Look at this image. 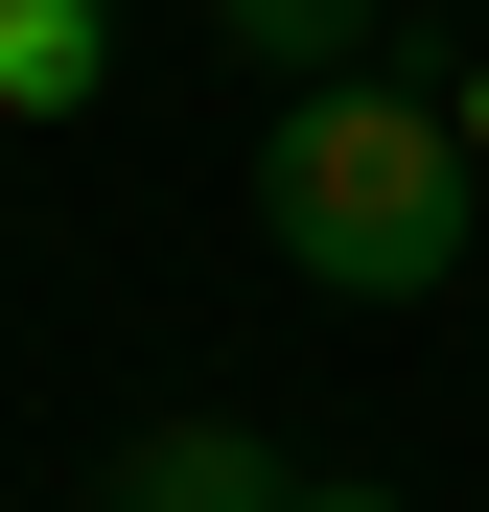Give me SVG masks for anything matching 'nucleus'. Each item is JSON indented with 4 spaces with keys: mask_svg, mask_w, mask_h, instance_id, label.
Here are the masks:
<instances>
[{
    "mask_svg": "<svg viewBox=\"0 0 489 512\" xmlns=\"http://www.w3.org/2000/svg\"><path fill=\"white\" fill-rule=\"evenodd\" d=\"M303 466L257 443V419H140V443L94 466V512H280Z\"/></svg>",
    "mask_w": 489,
    "mask_h": 512,
    "instance_id": "obj_2",
    "label": "nucleus"
},
{
    "mask_svg": "<svg viewBox=\"0 0 489 512\" xmlns=\"http://www.w3.org/2000/svg\"><path fill=\"white\" fill-rule=\"evenodd\" d=\"M117 70V0H0V117H94Z\"/></svg>",
    "mask_w": 489,
    "mask_h": 512,
    "instance_id": "obj_3",
    "label": "nucleus"
},
{
    "mask_svg": "<svg viewBox=\"0 0 489 512\" xmlns=\"http://www.w3.org/2000/svg\"><path fill=\"white\" fill-rule=\"evenodd\" d=\"M280 512H420V489H373V466H303V489H280Z\"/></svg>",
    "mask_w": 489,
    "mask_h": 512,
    "instance_id": "obj_5",
    "label": "nucleus"
},
{
    "mask_svg": "<svg viewBox=\"0 0 489 512\" xmlns=\"http://www.w3.org/2000/svg\"><path fill=\"white\" fill-rule=\"evenodd\" d=\"M210 47H257L280 94H303V70H373L396 47V0H210Z\"/></svg>",
    "mask_w": 489,
    "mask_h": 512,
    "instance_id": "obj_4",
    "label": "nucleus"
},
{
    "mask_svg": "<svg viewBox=\"0 0 489 512\" xmlns=\"http://www.w3.org/2000/svg\"><path fill=\"white\" fill-rule=\"evenodd\" d=\"M466 117L443 94H373V70H303V94L257 117V233H280V280L326 303H443L466 280Z\"/></svg>",
    "mask_w": 489,
    "mask_h": 512,
    "instance_id": "obj_1",
    "label": "nucleus"
},
{
    "mask_svg": "<svg viewBox=\"0 0 489 512\" xmlns=\"http://www.w3.org/2000/svg\"><path fill=\"white\" fill-rule=\"evenodd\" d=\"M443 117H466V163H489V70H443Z\"/></svg>",
    "mask_w": 489,
    "mask_h": 512,
    "instance_id": "obj_6",
    "label": "nucleus"
}]
</instances>
